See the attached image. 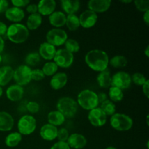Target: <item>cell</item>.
<instances>
[{
	"label": "cell",
	"instance_id": "39",
	"mask_svg": "<svg viewBox=\"0 0 149 149\" xmlns=\"http://www.w3.org/2000/svg\"><path fill=\"white\" fill-rule=\"evenodd\" d=\"M45 74H44L43 71L42 69L39 68H36V69L32 70L31 71V79L34 80V81H41V80L44 79L45 78Z\"/></svg>",
	"mask_w": 149,
	"mask_h": 149
},
{
	"label": "cell",
	"instance_id": "51",
	"mask_svg": "<svg viewBox=\"0 0 149 149\" xmlns=\"http://www.w3.org/2000/svg\"><path fill=\"white\" fill-rule=\"evenodd\" d=\"M122 2L123 3H125V4H127V3H131L132 2V0H127V1H125V0H123V1H122Z\"/></svg>",
	"mask_w": 149,
	"mask_h": 149
},
{
	"label": "cell",
	"instance_id": "4",
	"mask_svg": "<svg viewBox=\"0 0 149 149\" xmlns=\"http://www.w3.org/2000/svg\"><path fill=\"white\" fill-rule=\"evenodd\" d=\"M78 103L70 97H63L57 103V109L65 118H72L77 114Z\"/></svg>",
	"mask_w": 149,
	"mask_h": 149
},
{
	"label": "cell",
	"instance_id": "1",
	"mask_svg": "<svg viewBox=\"0 0 149 149\" xmlns=\"http://www.w3.org/2000/svg\"><path fill=\"white\" fill-rule=\"evenodd\" d=\"M85 63L92 70L101 72L108 68L109 63V56L105 51L92 49L85 55Z\"/></svg>",
	"mask_w": 149,
	"mask_h": 149
},
{
	"label": "cell",
	"instance_id": "6",
	"mask_svg": "<svg viewBox=\"0 0 149 149\" xmlns=\"http://www.w3.org/2000/svg\"><path fill=\"white\" fill-rule=\"evenodd\" d=\"M32 69L26 65H21L14 70L13 79L19 86L26 85L31 81Z\"/></svg>",
	"mask_w": 149,
	"mask_h": 149
},
{
	"label": "cell",
	"instance_id": "16",
	"mask_svg": "<svg viewBox=\"0 0 149 149\" xmlns=\"http://www.w3.org/2000/svg\"><path fill=\"white\" fill-rule=\"evenodd\" d=\"M58 128L49 124H45L40 129V136L43 140L47 141H54L57 138Z\"/></svg>",
	"mask_w": 149,
	"mask_h": 149
},
{
	"label": "cell",
	"instance_id": "29",
	"mask_svg": "<svg viewBox=\"0 0 149 149\" xmlns=\"http://www.w3.org/2000/svg\"><path fill=\"white\" fill-rule=\"evenodd\" d=\"M65 25L67 28L71 31H77L79 28L80 23L79 19L77 15H68L66 16V20H65Z\"/></svg>",
	"mask_w": 149,
	"mask_h": 149
},
{
	"label": "cell",
	"instance_id": "8",
	"mask_svg": "<svg viewBox=\"0 0 149 149\" xmlns=\"http://www.w3.org/2000/svg\"><path fill=\"white\" fill-rule=\"evenodd\" d=\"M47 41L49 44L54 47H59L64 45L68 39V35L66 32L61 29H51L47 32L46 35Z\"/></svg>",
	"mask_w": 149,
	"mask_h": 149
},
{
	"label": "cell",
	"instance_id": "17",
	"mask_svg": "<svg viewBox=\"0 0 149 149\" xmlns=\"http://www.w3.org/2000/svg\"><path fill=\"white\" fill-rule=\"evenodd\" d=\"M24 95V90L23 87L17 84H13L10 86L6 90V95L10 100L13 102L19 101L22 99Z\"/></svg>",
	"mask_w": 149,
	"mask_h": 149
},
{
	"label": "cell",
	"instance_id": "32",
	"mask_svg": "<svg viewBox=\"0 0 149 149\" xmlns=\"http://www.w3.org/2000/svg\"><path fill=\"white\" fill-rule=\"evenodd\" d=\"M100 108L107 116H112L116 113V106L114 105L113 102L110 100H108V99L100 103Z\"/></svg>",
	"mask_w": 149,
	"mask_h": 149
},
{
	"label": "cell",
	"instance_id": "21",
	"mask_svg": "<svg viewBox=\"0 0 149 149\" xmlns=\"http://www.w3.org/2000/svg\"><path fill=\"white\" fill-rule=\"evenodd\" d=\"M14 126V119L11 114L6 111H0V131L8 132Z\"/></svg>",
	"mask_w": 149,
	"mask_h": 149
},
{
	"label": "cell",
	"instance_id": "43",
	"mask_svg": "<svg viewBox=\"0 0 149 149\" xmlns=\"http://www.w3.org/2000/svg\"><path fill=\"white\" fill-rule=\"evenodd\" d=\"M26 11L30 15L35 14V13H38V8L37 4H29L26 7Z\"/></svg>",
	"mask_w": 149,
	"mask_h": 149
},
{
	"label": "cell",
	"instance_id": "30",
	"mask_svg": "<svg viewBox=\"0 0 149 149\" xmlns=\"http://www.w3.org/2000/svg\"><path fill=\"white\" fill-rule=\"evenodd\" d=\"M109 97L112 102H119L124 97L123 91L118 87L111 86L109 87Z\"/></svg>",
	"mask_w": 149,
	"mask_h": 149
},
{
	"label": "cell",
	"instance_id": "48",
	"mask_svg": "<svg viewBox=\"0 0 149 149\" xmlns=\"http://www.w3.org/2000/svg\"><path fill=\"white\" fill-rule=\"evenodd\" d=\"M143 21L145 22V23L147 25V26H148V24H149V10L144 13Z\"/></svg>",
	"mask_w": 149,
	"mask_h": 149
},
{
	"label": "cell",
	"instance_id": "13",
	"mask_svg": "<svg viewBox=\"0 0 149 149\" xmlns=\"http://www.w3.org/2000/svg\"><path fill=\"white\" fill-rule=\"evenodd\" d=\"M111 0H90L87 3L88 10L97 13H105L111 7Z\"/></svg>",
	"mask_w": 149,
	"mask_h": 149
},
{
	"label": "cell",
	"instance_id": "37",
	"mask_svg": "<svg viewBox=\"0 0 149 149\" xmlns=\"http://www.w3.org/2000/svg\"><path fill=\"white\" fill-rule=\"evenodd\" d=\"M135 6L140 12H145L149 10V0H135L134 1Z\"/></svg>",
	"mask_w": 149,
	"mask_h": 149
},
{
	"label": "cell",
	"instance_id": "54",
	"mask_svg": "<svg viewBox=\"0 0 149 149\" xmlns=\"http://www.w3.org/2000/svg\"><path fill=\"white\" fill-rule=\"evenodd\" d=\"M1 60H2V58H1V55H0V63L1 62Z\"/></svg>",
	"mask_w": 149,
	"mask_h": 149
},
{
	"label": "cell",
	"instance_id": "33",
	"mask_svg": "<svg viewBox=\"0 0 149 149\" xmlns=\"http://www.w3.org/2000/svg\"><path fill=\"white\" fill-rule=\"evenodd\" d=\"M58 70V66L54 62H49L46 63L45 65L42 67V71H43L45 76H47V77H50V76L55 75L57 73Z\"/></svg>",
	"mask_w": 149,
	"mask_h": 149
},
{
	"label": "cell",
	"instance_id": "10",
	"mask_svg": "<svg viewBox=\"0 0 149 149\" xmlns=\"http://www.w3.org/2000/svg\"><path fill=\"white\" fill-rule=\"evenodd\" d=\"M131 84V76L125 71H119L111 77V86L122 90L129 88Z\"/></svg>",
	"mask_w": 149,
	"mask_h": 149
},
{
	"label": "cell",
	"instance_id": "14",
	"mask_svg": "<svg viewBox=\"0 0 149 149\" xmlns=\"http://www.w3.org/2000/svg\"><path fill=\"white\" fill-rule=\"evenodd\" d=\"M38 13L41 15L49 16L55 12L56 2L54 0H42L37 4Z\"/></svg>",
	"mask_w": 149,
	"mask_h": 149
},
{
	"label": "cell",
	"instance_id": "45",
	"mask_svg": "<svg viewBox=\"0 0 149 149\" xmlns=\"http://www.w3.org/2000/svg\"><path fill=\"white\" fill-rule=\"evenodd\" d=\"M142 90H143V94L145 95L146 97L147 98H148L149 97V81L148 79H147V81L144 83L143 85L142 86Z\"/></svg>",
	"mask_w": 149,
	"mask_h": 149
},
{
	"label": "cell",
	"instance_id": "22",
	"mask_svg": "<svg viewBox=\"0 0 149 149\" xmlns=\"http://www.w3.org/2000/svg\"><path fill=\"white\" fill-rule=\"evenodd\" d=\"M66 15L65 13L61 11H55L49 16V22L50 25L55 27V29H60L65 25Z\"/></svg>",
	"mask_w": 149,
	"mask_h": 149
},
{
	"label": "cell",
	"instance_id": "28",
	"mask_svg": "<svg viewBox=\"0 0 149 149\" xmlns=\"http://www.w3.org/2000/svg\"><path fill=\"white\" fill-rule=\"evenodd\" d=\"M22 135L17 132L10 133L5 138V144L7 146L13 148L15 147L21 142Z\"/></svg>",
	"mask_w": 149,
	"mask_h": 149
},
{
	"label": "cell",
	"instance_id": "11",
	"mask_svg": "<svg viewBox=\"0 0 149 149\" xmlns=\"http://www.w3.org/2000/svg\"><path fill=\"white\" fill-rule=\"evenodd\" d=\"M88 120L93 126L102 127L106 125L107 116L100 107H97L89 111Z\"/></svg>",
	"mask_w": 149,
	"mask_h": 149
},
{
	"label": "cell",
	"instance_id": "31",
	"mask_svg": "<svg viewBox=\"0 0 149 149\" xmlns=\"http://www.w3.org/2000/svg\"><path fill=\"white\" fill-rule=\"evenodd\" d=\"M109 63L112 67L116 68H124L127 65V59L123 55H116L111 58Z\"/></svg>",
	"mask_w": 149,
	"mask_h": 149
},
{
	"label": "cell",
	"instance_id": "7",
	"mask_svg": "<svg viewBox=\"0 0 149 149\" xmlns=\"http://www.w3.org/2000/svg\"><path fill=\"white\" fill-rule=\"evenodd\" d=\"M36 128V120L31 115H24L17 122L19 133L23 135H29L33 133Z\"/></svg>",
	"mask_w": 149,
	"mask_h": 149
},
{
	"label": "cell",
	"instance_id": "19",
	"mask_svg": "<svg viewBox=\"0 0 149 149\" xmlns=\"http://www.w3.org/2000/svg\"><path fill=\"white\" fill-rule=\"evenodd\" d=\"M68 82V76L65 73H56L50 80V86L53 90H59L63 88Z\"/></svg>",
	"mask_w": 149,
	"mask_h": 149
},
{
	"label": "cell",
	"instance_id": "12",
	"mask_svg": "<svg viewBox=\"0 0 149 149\" xmlns=\"http://www.w3.org/2000/svg\"><path fill=\"white\" fill-rule=\"evenodd\" d=\"M80 26L84 29H90L93 27L97 23V15L90 10H87L80 15L79 17Z\"/></svg>",
	"mask_w": 149,
	"mask_h": 149
},
{
	"label": "cell",
	"instance_id": "52",
	"mask_svg": "<svg viewBox=\"0 0 149 149\" xmlns=\"http://www.w3.org/2000/svg\"><path fill=\"white\" fill-rule=\"evenodd\" d=\"M2 94H3V90L2 88H1V87H0V97H1Z\"/></svg>",
	"mask_w": 149,
	"mask_h": 149
},
{
	"label": "cell",
	"instance_id": "44",
	"mask_svg": "<svg viewBox=\"0 0 149 149\" xmlns=\"http://www.w3.org/2000/svg\"><path fill=\"white\" fill-rule=\"evenodd\" d=\"M9 8V2L6 0H0V13H4Z\"/></svg>",
	"mask_w": 149,
	"mask_h": 149
},
{
	"label": "cell",
	"instance_id": "53",
	"mask_svg": "<svg viewBox=\"0 0 149 149\" xmlns=\"http://www.w3.org/2000/svg\"><path fill=\"white\" fill-rule=\"evenodd\" d=\"M106 149H116V148H114V147H113V146H109V147H107Z\"/></svg>",
	"mask_w": 149,
	"mask_h": 149
},
{
	"label": "cell",
	"instance_id": "20",
	"mask_svg": "<svg viewBox=\"0 0 149 149\" xmlns=\"http://www.w3.org/2000/svg\"><path fill=\"white\" fill-rule=\"evenodd\" d=\"M56 52V48L48 42H43L40 45L39 49V54L41 58L47 61L53 60Z\"/></svg>",
	"mask_w": 149,
	"mask_h": 149
},
{
	"label": "cell",
	"instance_id": "36",
	"mask_svg": "<svg viewBox=\"0 0 149 149\" xmlns=\"http://www.w3.org/2000/svg\"><path fill=\"white\" fill-rule=\"evenodd\" d=\"M131 80L134 84L138 86H143L147 81L145 76L141 73H135L132 74V76H131Z\"/></svg>",
	"mask_w": 149,
	"mask_h": 149
},
{
	"label": "cell",
	"instance_id": "38",
	"mask_svg": "<svg viewBox=\"0 0 149 149\" xmlns=\"http://www.w3.org/2000/svg\"><path fill=\"white\" fill-rule=\"evenodd\" d=\"M68 137H69V132L68 130L65 128H61L58 130V135H57V138L58 141L61 142H67Z\"/></svg>",
	"mask_w": 149,
	"mask_h": 149
},
{
	"label": "cell",
	"instance_id": "50",
	"mask_svg": "<svg viewBox=\"0 0 149 149\" xmlns=\"http://www.w3.org/2000/svg\"><path fill=\"white\" fill-rule=\"evenodd\" d=\"M144 53H145L146 56L147 58H148V57H149V46L146 47V48Z\"/></svg>",
	"mask_w": 149,
	"mask_h": 149
},
{
	"label": "cell",
	"instance_id": "5",
	"mask_svg": "<svg viewBox=\"0 0 149 149\" xmlns=\"http://www.w3.org/2000/svg\"><path fill=\"white\" fill-rule=\"evenodd\" d=\"M110 125L116 130L127 131L132 127L133 120L125 113H115L111 116Z\"/></svg>",
	"mask_w": 149,
	"mask_h": 149
},
{
	"label": "cell",
	"instance_id": "35",
	"mask_svg": "<svg viewBox=\"0 0 149 149\" xmlns=\"http://www.w3.org/2000/svg\"><path fill=\"white\" fill-rule=\"evenodd\" d=\"M64 45H65V49L72 54L79 52L80 49L79 44L74 39H68Z\"/></svg>",
	"mask_w": 149,
	"mask_h": 149
},
{
	"label": "cell",
	"instance_id": "47",
	"mask_svg": "<svg viewBox=\"0 0 149 149\" xmlns=\"http://www.w3.org/2000/svg\"><path fill=\"white\" fill-rule=\"evenodd\" d=\"M97 98H98L99 103L100 104L101 103L104 102L105 100H107V95L104 93H100L99 94H97Z\"/></svg>",
	"mask_w": 149,
	"mask_h": 149
},
{
	"label": "cell",
	"instance_id": "26",
	"mask_svg": "<svg viewBox=\"0 0 149 149\" xmlns=\"http://www.w3.org/2000/svg\"><path fill=\"white\" fill-rule=\"evenodd\" d=\"M65 120V116L58 111H53L49 112L47 115L48 124L53 125L56 127L58 126L62 125Z\"/></svg>",
	"mask_w": 149,
	"mask_h": 149
},
{
	"label": "cell",
	"instance_id": "25",
	"mask_svg": "<svg viewBox=\"0 0 149 149\" xmlns=\"http://www.w3.org/2000/svg\"><path fill=\"white\" fill-rule=\"evenodd\" d=\"M98 85L102 88H109L111 87V75L108 69L99 73L97 77Z\"/></svg>",
	"mask_w": 149,
	"mask_h": 149
},
{
	"label": "cell",
	"instance_id": "49",
	"mask_svg": "<svg viewBox=\"0 0 149 149\" xmlns=\"http://www.w3.org/2000/svg\"><path fill=\"white\" fill-rule=\"evenodd\" d=\"M4 39H3L2 37H1L0 36V53H1L2 52V51L4 50Z\"/></svg>",
	"mask_w": 149,
	"mask_h": 149
},
{
	"label": "cell",
	"instance_id": "41",
	"mask_svg": "<svg viewBox=\"0 0 149 149\" xmlns=\"http://www.w3.org/2000/svg\"><path fill=\"white\" fill-rule=\"evenodd\" d=\"M11 3L13 4V7L21 8V7H27V5L30 4V1L29 0H13Z\"/></svg>",
	"mask_w": 149,
	"mask_h": 149
},
{
	"label": "cell",
	"instance_id": "27",
	"mask_svg": "<svg viewBox=\"0 0 149 149\" xmlns=\"http://www.w3.org/2000/svg\"><path fill=\"white\" fill-rule=\"evenodd\" d=\"M42 23V17L41 15L39 13H35V14H31L29 16L27 19V29L29 30H36L39 26H41Z\"/></svg>",
	"mask_w": 149,
	"mask_h": 149
},
{
	"label": "cell",
	"instance_id": "40",
	"mask_svg": "<svg viewBox=\"0 0 149 149\" xmlns=\"http://www.w3.org/2000/svg\"><path fill=\"white\" fill-rule=\"evenodd\" d=\"M28 111L31 113H36L39 111V103L35 101H29L26 105Z\"/></svg>",
	"mask_w": 149,
	"mask_h": 149
},
{
	"label": "cell",
	"instance_id": "18",
	"mask_svg": "<svg viewBox=\"0 0 149 149\" xmlns=\"http://www.w3.org/2000/svg\"><path fill=\"white\" fill-rule=\"evenodd\" d=\"M6 18L13 23H19L23 20L25 17V13L21 8L12 7H9L4 13Z\"/></svg>",
	"mask_w": 149,
	"mask_h": 149
},
{
	"label": "cell",
	"instance_id": "23",
	"mask_svg": "<svg viewBox=\"0 0 149 149\" xmlns=\"http://www.w3.org/2000/svg\"><path fill=\"white\" fill-rule=\"evenodd\" d=\"M14 69L10 65H4L0 68V87L5 86L13 79Z\"/></svg>",
	"mask_w": 149,
	"mask_h": 149
},
{
	"label": "cell",
	"instance_id": "46",
	"mask_svg": "<svg viewBox=\"0 0 149 149\" xmlns=\"http://www.w3.org/2000/svg\"><path fill=\"white\" fill-rule=\"evenodd\" d=\"M7 26H6L5 23L0 21V36H1V37H2L3 36L6 35V33H7Z\"/></svg>",
	"mask_w": 149,
	"mask_h": 149
},
{
	"label": "cell",
	"instance_id": "42",
	"mask_svg": "<svg viewBox=\"0 0 149 149\" xmlns=\"http://www.w3.org/2000/svg\"><path fill=\"white\" fill-rule=\"evenodd\" d=\"M50 149H71L69 146L68 145L66 142H61V141H58L55 143Z\"/></svg>",
	"mask_w": 149,
	"mask_h": 149
},
{
	"label": "cell",
	"instance_id": "2",
	"mask_svg": "<svg viewBox=\"0 0 149 149\" xmlns=\"http://www.w3.org/2000/svg\"><path fill=\"white\" fill-rule=\"evenodd\" d=\"M7 38L15 44H21L26 42L29 36V30L26 26L20 23H13L7 27Z\"/></svg>",
	"mask_w": 149,
	"mask_h": 149
},
{
	"label": "cell",
	"instance_id": "34",
	"mask_svg": "<svg viewBox=\"0 0 149 149\" xmlns=\"http://www.w3.org/2000/svg\"><path fill=\"white\" fill-rule=\"evenodd\" d=\"M41 61V57L39 55V52H31L28 54L27 56L26 57L25 62H26V65L28 66H35L37 65Z\"/></svg>",
	"mask_w": 149,
	"mask_h": 149
},
{
	"label": "cell",
	"instance_id": "15",
	"mask_svg": "<svg viewBox=\"0 0 149 149\" xmlns=\"http://www.w3.org/2000/svg\"><path fill=\"white\" fill-rule=\"evenodd\" d=\"M66 143L70 148L81 149L86 146L87 141L85 137L81 134L74 133L69 135Z\"/></svg>",
	"mask_w": 149,
	"mask_h": 149
},
{
	"label": "cell",
	"instance_id": "24",
	"mask_svg": "<svg viewBox=\"0 0 149 149\" xmlns=\"http://www.w3.org/2000/svg\"><path fill=\"white\" fill-rule=\"evenodd\" d=\"M61 7L66 14L74 15L79 10L80 2L77 0H62Z\"/></svg>",
	"mask_w": 149,
	"mask_h": 149
},
{
	"label": "cell",
	"instance_id": "3",
	"mask_svg": "<svg viewBox=\"0 0 149 149\" xmlns=\"http://www.w3.org/2000/svg\"><path fill=\"white\" fill-rule=\"evenodd\" d=\"M77 103L85 110L90 111L98 106L99 101L97 94L90 90H84L77 96Z\"/></svg>",
	"mask_w": 149,
	"mask_h": 149
},
{
	"label": "cell",
	"instance_id": "9",
	"mask_svg": "<svg viewBox=\"0 0 149 149\" xmlns=\"http://www.w3.org/2000/svg\"><path fill=\"white\" fill-rule=\"evenodd\" d=\"M74 54L71 53L65 49H60L56 50L54 63L61 68H69L74 63Z\"/></svg>",
	"mask_w": 149,
	"mask_h": 149
}]
</instances>
